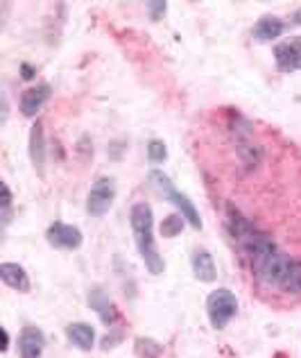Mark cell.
Returning a JSON list of instances; mask_svg holds the SVG:
<instances>
[{"label":"cell","instance_id":"cell-1","mask_svg":"<svg viewBox=\"0 0 301 358\" xmlns=\"http://www.w3.org/2000/svg\"><path fill=\"white\" fill-rule=\"evenodd\" d=\"M129 224L131 231H134V241L140 259H143L145 268L149 275H161L166 263L163 257L156 252L154 245V215H152V206L147 202H136L129 211Z\"/></svg>","mask_w":301,"mask_h":358},{"label":"cell","instance_id":"cell-2","mask_svg":"<svg viewBox=\"0 0 301 358\" xmlns=\"http://www.w3.org/2000/svg\"><path fill=\"white\" fill-rule=\"evenodd\" d=\"M147 179H149V186H152L154 191H159L168 202H172L177 206V211L184 215L186 222L191 224L193 229H202V218H200V211H197V206L191 200H188L184 193L177 191L170 179H168L161 171H149Z\"/></svg>","mask_w":301,"mask_h":358},{"label":"cell","instance_id":"cell-3","mask_svg":"<svg viewBox=\"0 0 301 358\" xmlns=\"http://www.w3.org/2000/svg\"><path fill=\"white\" fill-rule=\"evenodd\" d=\"M206 313H209L213 329H224L233 320V315L238 313L236 295L227 288L213 290V293L209 295V299H206Z\"/></svg>","mask_w":301,"mask_h":358},{"label":"cell","instance_id":"cell-4","mask_svg":"<svg viewBox=\"0 0 301 358\" xmlns=\"http://www.w3.org/2000/svg\"><path fill=\"white\" fill-rule=\"evenodd\" d=\"M116 200V184L114 179L100 177L96 184L91 186V191L87 195V213L93 218H102Z\"/></svg>","mask_w":301,"mask_h":358},{"label":"cell","instance_id":"cell-5","mask_svg":"<svg viewBox=\"0 0 301 358\" xmlns=\"http://www.w3.org/2000/svg\"><path fill=\"white\" fill-rule=\"evenodd\" d=\"M45 238H48V243L57 250H78L84 243L82 231L66 222H52L48 231H45Z\"/></svg>","mask_w":301,"mask_h":358},{"label":"cell","instance_id":"cell-6","mask_svg":"<svg viewBox=\"0 0 301 358\" xmlns=\"http://www.w3.org/2000/svg\"><path fill=\"white\" fill-rule=\"evenodd\" d=\"M50 96H52L50 84H36V87H30V89H25L21 93V100H18V109H21L23 116L34 118L43 109L45 102L50 100Z\"/></svg>","mask_w":301,"mask_h":358},{"label":"cell","instance_id":"cell-7","mask_svg":"<svg viewBox=\"0 0 301 358\" xmlns=\"http://www.w3.org/2000/svg\"><path fill=\"white\" fill-rule=\"evenodd\" d=\"M45 347V336L41 329L36 327H25L21 336H18V350H21V358H41Z\"/></svg>","mask_w":301,"mask_h":358},{"label":"cell","instance_id":"cell-8","mask_svg":"<svg viewBox=\"0 0 301 358\" xmlns=\"http://www.w3.org/2000/svg\"><path fill=\"white\" fill-rule=\"evenodd\" d=\"M236 159H238V164L242 168V173L251 175V173H256L258 166L263 164V150H260L258 143H254V141L242 138L238 150H236Z\"/></svg>","mask_w":301,"mask_h":358},{"label":"cell","instance_id":"cell-9","mask_svg":"<svg viewBox=\"0 0 301 358\" xmlns=\"http://www.w3.org/2000/svg\"><path fill=\"white\" fill-rule=\"evenodd\" d=\"M0 279H3L5 286L18 290V293H27V290H30V277H27V272L23 270V266H18V263H12V261L0 263Z\"/></svg>","mask_w":301,"mask_h":358},{"label":"cell","instance_id":"cell-10","mask_svg":"<svg viewBox=\"0 0 301 358\" xmlns=\"http://www.w3.org/2000/svg\"><path fill=\"white\" fill-rule=\"evenodd\" d=\"M284 32H286V23L281 21L279 16H272V14L260 16L251 27L254 39H258V41H274Z\"/></svg>","mask_w":301,"mask_h":358},{"label":"cell","instance_id":"cell-11","mask_svg":"<svg viewBox=\"0 0 301 358\" xmlns=\"http://www.w3.org/2000/svg\"><path fill=\"white\" fill-rule=\"evenodd\" d=\"M27 150H30V159H32V166L36 168V173L43 175V171H45V131L39 120H36L30 129V145H27Z\"/></svg>","mask_w":301,"mask_h":358},{"label":"cell","instance_id":"cell-12","mask_svg":"<svg viewBox=\"0 0 301 358\" xmlns=\"http://www.w3.org/2000/svg\"><path fill=\"white\" fill-rule=\"evenodd\" d=\"M191 266H193V275L204 281V284H213L218 279V268H215L213 257L206 250H195L191 257Z\"/></svg>","mask_w":301,"mask_h":358},{"label":"cell","instance_id":"cell-13","mask_svg":"<svg viewBox=\"0 0 301 358\" xmlns=\"http://www.w3.org/2000/svg\"><path fill=\"white\" fill-rule=\"evenodd\" d=\"M66 338L82 352H91L96 347V329L87 322H73L66 327Z\"/></svg>","mask_w":301,"mask_h":358},{"label":"cell","instance_id":"cell-14","mask_svg":"<svg viewBox=\"0 0 301 358\" xmlns=\"http://www.w3.org/2000/svg\"><path fill=\"white\" fill-rule=\"evenodd\" d=\"M89 306L96 310V313L102 317V322L109 324V327L118 320V310H116L114 301L109 299V295L105 293V290H100V288L91 290V293H89Z\"/></svg>","mask_w":301,"mask_h":358},{"label":"cell","instance_id":"cell-15","mask_svg":"<svg viewBox=\"0 0 301 358\" xmlns=\"http://www.w3.org/2000/svg\"><path fill=\"white\" fill-rule=\"evenodd\" d=\"M227 229H229V234H231V238L236 241V243H240L244 236H247L249 231H254L256 227L244 218V215L240 213V211H233L231 206H229V213H227Z\"/></svg>","mask_w":301,"mask_h":358},{"label":"cell","instance_id":"cell-16","mask_svg":"<svg viewBox=\"0 0 301 358\" xmlns=\"http://www.w3.org/2000/svg\"><path fill=\"white\" fill-rule=\"evenodd\" d=\"M184 227H186L184 215L182 213H170V215H166V218L161 220V224H159V234H161L163 238H177L184 231Z\"/></svg>","mask_w":301,"mask_h":358},{"label":"cell","instance_id":"cell-17","mask_svg":"<svg viewBox=\"0 0 301 358\" xmlns=\"http://www.w3.org/2000/svg\"><path fill=\"white\" fill-rule=\"evenodd\" d=\"M279 290H284L288 295H301V261L299 259H293V266H290Z\"/></svg>","mask_w":301,"mask_h":358},{"label":"cell","instance_id":"cell-18","mask_svg":"<svg viewBox=\"0 0 301 358\" xmlns=\"http://www.w3.org/2000/svg\"><path fill=\"white\" fill-rule=\"evenodd\" d=\"M136 354L140 358H159L163 354V347L159 345L156 341H152V338H136Z\"/></svg>","mask_w":301,"mask_h":358},{"label":"cell","instance_id":"cell-19","mask_svg":"<svg viewBox=\"0 0 301 358\" xmlns=\"http://www.w3.org/2000/svg\"><path fill=\"white\" fill-rule=\"evenodd\" d=\"M147 159L152 164H163L166 159H168V148L161 138H152L147 143Z\"/></svg>","mask_w":301,"mask_h":358},{"label":"cell","instance_id":"cell-20","mask_svg":"<svg viewBox=\"0 0 301 358\" xmlns=\"http://www.w3.org/2000/svg\"><path fill=\"white\" fill-rule=\"evenodd\" d=\"M0 213H3V227L12 218V191L9 186L3 182V195H0Z\"/></svg>","mask_w":301,"mask_h":358},{"label":"cell","instance_id":"cell-21","mask_svg":"<svg viewBox=\"0 0 301 358\" xmlns=\"http://www.w3.org/2000/svg\"><path fill=\"white\" fill-rule=\"evenodd\" d=\"M166 9H168V3H147V12H149V18H152V21L163 18Z\"/></svg>","mask_w":301,"mask_h":358},{"label":"cell","instance_id":"cell-22","mask_svg":"<svg viewBox=\"0 0 301 358\" xmlns=\"http://www.w3.org/2000/svg\"><path fill=\"white\" fill-rule=\"evenodd\" d=\"M125 148H127V143H111L109 145V157L114 159V162H120V157H122V152H125Z\"/></svg>","mask_w":301,"mask_h":358},{"label":"cell","instance_id":"cell-23","mask_svg":"<svg viewBox=\"0 0 301 358\" xmlns=\"http://www.w3.org/2000/svg\"><path fill=\"white\" fill-rule=\"evenodd\" d=\"M120 338H122V331H114V334H107L105 336V343H102V347L105 350H109V347H116V345H120Z\"/></svg>","mask_w":301,"mask_h":358},{"label":"cell","instance_id":"cell-24","mask_svg":"<svg viewBox=\"0 0 301 358\" xmlns=\"http://www.w3.org/2000/svg\"><path fill=\"white\" fill-rule=\"evenodd\" d=\"M34 75H36V69H34V66H30V64H23V66H21V78H23V80L30 82V80L34 78Z\"/></svg>","mask_w":301,"mask_h":358},{"label":"cell","instance_id":"cell-25","mask_svg":"<svg viewBox=\"0 0 301 358\" xmlns=\"http://www.w3.org/2000/svg\"><path fill=\"white\" fill-rule=\"evenodd\" d=\"M78 150H82V152H87V155H93V143L89 141V136H84L80 143H78Z\"/></svg>","mask_w":301,"mask_h":358},{"label":"cell","instance_id":"cell-26","mask_svg":"<svg viewBox=\"0 0 301 358\" xmlns=\"http://www.w3.org/2000/svg\"><path fill=\"white\" fill-rule=\"evenodd\" d=\"M7 347H9V331L3 327V352H7Z\"/></svg>","mask_w":301,"mask_h":358},{"label":"cell","instance_id":"cell-27","mask_svg":"<svg viewBox=\"0 0 301 358\" xmlns=\"http://www.w3.org/2000/svg\"><path fill=\"white\" fill-rule=\"evenodd\" d=\"M293 23L301 25V7H299V9H297V12L293 14Z\"/></svg>","mask_w":301,"mask_h":358}]
</instances>
